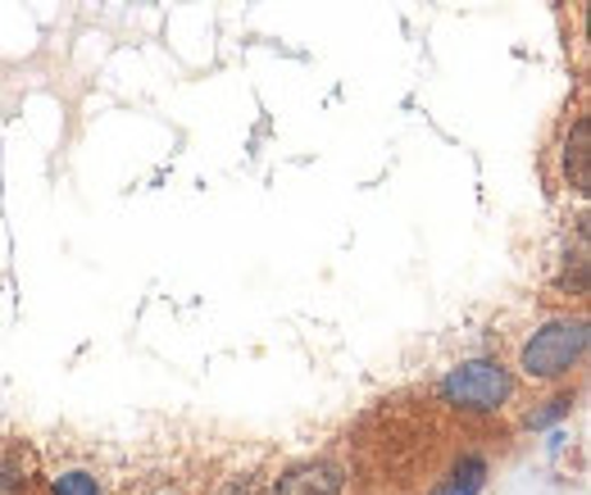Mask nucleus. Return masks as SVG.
<instances>
[{
  "label": "nucleus",
  "instance_id": "nucleus-1",
  "mask_svg": "<svg viewBox=\"0 0 591 495\" xmlns=\"http://www.w3.org/2000/svg\"><path fill=\"white\" fill-rule=\"evenodd\" d=\"M582 355H587V323L582 319H560V323H547L523 345L519 364H523L528 377H560Z\"/></svg>",
  "mask_w": 591,
  "mask_h": 495
},
{
  "label": "nucleus",
  "instance_id": "nucleus-2",
  "mask_svg": "<svg viewBox=\"0 0 591 495\" xmlns=\"http://www.w3.org/2000/svg\"><path fill=\"white\" fill-rule=\"evenodd\" d=\"M510 373L491 360H473L464 368H455L447 382H441V395L451 405H464V410H501L510 401Z\"/></svg>",
  "mask_w": 591,
  "mask_h": 495
},
{
  "label": "nucleus",
  "instance_id": "nucleus-3",
  "mask_svg": "<svg viewBox=\"0 0 591 495\" xmlns=\"http://www.w3.org/2000/svg\"><path fill=\"white\" fill-rule=\"evenodd\" d=\"M341 486H347V477H341L337 464H301L278 482L273 495H337Z\"/></svg>",
  "mask_w": 591,
  "mask_h": 495
},
{
  "label": "nucleus",
  "instance_id": "nucleus-4",
  "mask_svg": "<svg viewBox=\"0 0 591 495\" xmlns=\"http://www.w3.org/2000/svg\"><path fill=\"white\" fill-rule=\"evenodd\" d=\"M587 160H591V123L578 119V123H573V137H569V151H564V173H569V182H573V191H587V186H591Z\"/></svg>",
  "mask_w": 591,
  "mask_h": 495
},
{
  "label": "nucleus",
  "instance_id": "nucleus-5",
  "mask_svg": "<svg viewBox=\"0 0 591 495\" xmlns=\"http://www.w3.org/2000/svg\"><path fill=\"white\" fill-rule=\"evenodd\" d=\"M482 482H487V459L469 455V459H460V464L451 468V477L441 482L432 495H478V491H482Z\"/></svg>",
  "mask_w": 591,
  "mask_h": 495
},
{
  "label": "nucleus",
  "instance_id": "nucleus-6",
  "mask_svg": "<svg viewBox=\"0 0 591 495\" xmlns=\"http://www.w3.org/2000/svg\"><path fill=\"white\" fill-rule=\"evenodd\" d=\"M28 473H32V459L19 445H0V495H19L28 486Z\"/></svg>",
  "mask_w": 591,
  "mask_h": 495
},
{
  "label": "nucleus",
  "instance_id": "nucleus-7",
  "mask_svg": "<svg viewBox=\"0 0 591 495\" xmlns=\"http://www.w3.org/2000/svg\"><path fill=\"white\" fill-rule=\"evenodd\" d=\"M56 495H101V486H96L91 473H64L56 477Z\"/></svg>",
  "mask_w": 591,
  "mask_h": 495
},
{
  "label": "nucleus",
  "instance_id": "nucleus-8",
  "mask_svg": "<svg viewBox=\"0 0 591 495\" xmlns=\"http://www.w3.org/2000/svg\"><path fill=\"white\" fill-rule=\"evenodd\" d=\"M219 495H269V491H264V482H260V477H232Z\"/></svg>",
  "mask_w": 591,
  "mask_h": 495
},
{
  "label": "nucleus",
  "instance_id": "nucleus-9",
  "mask_svg": "<svg viewBox=\"0 0 591 495\" xmlns=\"http://www.w3.org/2000/svg\"><path fill=\"white\" fill-rule=\"evenodd\" d=\"M564 414H569V401H551V405H547V410H541V414H532L528 423H532V427H547L551 418H564Z\"/></svg>",
  "mask_w": 591,
  "mask_h": 495
}]
</instances>
